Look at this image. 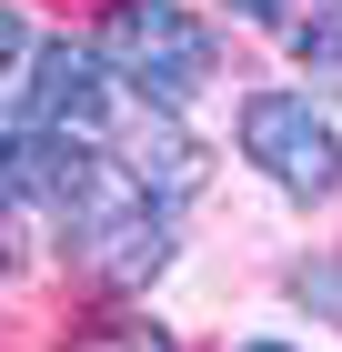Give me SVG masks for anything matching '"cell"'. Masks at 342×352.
I'll list each match as a JSON object with an SVG mask.
<instances>
[{
  "label": "cell",
  "instance_id": "8fae6325",
  "mask_svg": "<svg viewBox=\"0 0 342 352\" xmlns=\"http://www.w3.org/2000/svg\"><path fill=\"white\" fill-rule=\"evenodd\" d=\"M242 352H302V342H242Z\"/></svg>",
  "mask_w": 342,
  "mask_h": 352
},
{
  "label": "cell",
  "instance_id": "9c48e42d",
  "mask_svg": "<svg viewBox=\"0 0 342 352\" xmlns=\"http://www.w3.org/2000/svg\"><path fill=\"white\" fill-rule=\"evenodd\" d=\"M30 51V30H21V10H10V0H0V71H10V60Z\"/></svg>",
  "mask_w": 342,
  "mask_h": 352
},
{
  "label": "cell",
  "instance_id": "3957f363",
  "mask_svg": "<svg viewBox=\"0 0 342 352\" xmlns=\"http://www.w3.org/2000/svg\"><path fill=\"white\" fill-rule=\"evenodd\" d=\"M0 191L41 201L61 232H91V221H101L131 182H121V171H111L81 131H41V121H30V131H10V141H0Z\"/></svg>",
  "mask_w": 342,
  "mask_h": 352
},
{
  "label": "cell",
  "instance_id": "30bf717a",
  "mask_svg": "<svg viewBox=\"0 0 342 352\" xmlns=\"http://www.w3.org/2000/svg\"><path fill=\"white\" fill-rule=\"evenodd\" d=\"M232 10H242V21H272V30H282L292 10H302V0H232Z\"/></svg>",
  "mask_w": 342,
  "mask_h": 352
},
{
  "label": "cell",
  "instance_id": "5b68a950",
  "mask_svg": "<svg viewBox=\"0 0 342 352\" xmlns=\"http://www.w3.org/2000/svg\"><path fill=\"white\" fill-rule=\"evenodd\" d=\"M71 252H81L91 282H121V292H131V282H151V272L171 262V201H151V191L131 182L91 232H71Z\"/></svg>",
  "mask_w": 342,
  "mask_h": 352
},
{
  "label": "cell",
  "instance_id": "277c9868",
  "mask_svg": "<svg viewBox=\"0 0 342 352\" xmlns=\"http://www.w3.org/2000/svg\"><path fill=\"white\" fill-rule=\"evenodd\" d=\"M111 71L101 60V41H41L30 51V121L41 131H81V141H101V121H111Z\"/></svg>",
  "mask_w": 342,
  "mask_h": 352
},
{
  "label": "cell",
  "instance_id": "6da1fadb",
  "mask_svg": "<svg viewBox=\"0 0 342 352\" xmlns=\"http://www.w3.org/2000/svg\"><path fill=\"white\" fill-rule=\"evenodd\" d=\"M101 60L151 111H182V101H202V81H211V30L191 21L182 0H111L101 10Z\"/></svg>",
  "mask_w": 342,
  "mask_h": 352
},
{
  "label": "cell",
  "instance_id": "7c38bea8",
  "mask_svg": "<svg viewBox=\"0 0 342 352\" xmlns=\"http://www.w3.org/2000/svg\"><path fill=\"white\" fill-rule=\"evenodd\" d=\"M0 272H10V221H0Z\"/></svg>",
  "mask_w": 342,
  "mask_h": 352
},
{
  "label": "cell",
  "instance_id": "ba28073f",
  "mask_svg": "<svg viewBox=\"0 0 342 352\" xmlns=\"http://www.w3.org/2000/svg\"><path fill=\"white\" fill-rule=\"evenodd\" d=\"M71 352H182L161 322H131V312H111V322H91V332H71Z\"/></svg>",
  "mask_w": 342,
  "mask_h": 352
},
{
  "label": "cell",
  "instance_id": "7a4b0ae2",
  "mask_svg": "<svg viewBox=\"0 0 342 352\" xmlns=\"http://www.w3.org/2000/svg\"><path fill=\"white\" fill-rule=\"evenodd\" d=\"M232 131H242V162H262L272 191H292V201H332L342 191V131L322 121L312 91H252Z\"/></svg>",
  "mask_w": 342,
  "mask_h": 352
},
{
  "label": "cell",
  "instance_id": "8992f818",
  "mask_svg": "<svg viewBox=\"0 0 342 352\" xmlns=\"http://www.w3.org/2000/svg\"><path fill=\"white\" fill-rule=\"evenodd\" d=\"M131 182L151 191V201H171V191H191V182H202V151H191V141L171 131V121H161V131H141V151H131Z\"/></svg>",
  "mask_w": 342,
  "mask_h": 352
},
{
  "label": "cell",
  "instance_id": "52a82bcc",
  "mask_svg": "<svg viewBox=\"0 0 342 352\" xmlns=\"http://www.w3.org/2000/svg\"><path fill=\"white\" fill-rule=\"evenodd\" d=\"M282 51L302 60V71H342V0H302L282 21Z\"/></svg>",
  "mask_w": 342,
  "mask_h": 352
}]
</instances>
